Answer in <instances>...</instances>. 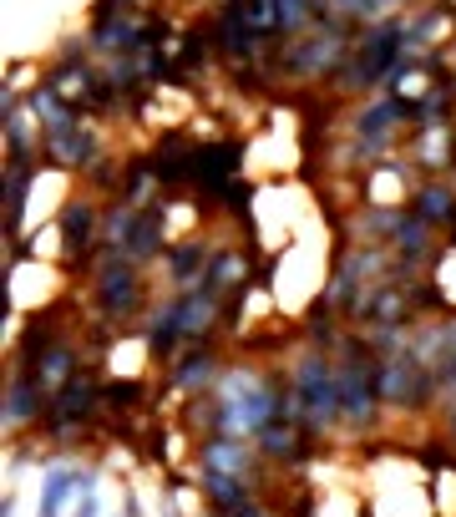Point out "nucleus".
<instances>
[{"label": "nucleus", "instance_id": "1", "mask_svg": "<svg viewBox=\"0 0 456 517\" xmlns=\"http://www.w3.org/2000/svg\"><path fill=\"white\" fill-rule=\"evenodd\" d=\"M92 320H107L117 335H142V315L152 310V284H147V264L127 259V254H112V249H97L92 259Z\"/></svg>", "mask_w": 456, "mask_h": 517}, {"label": "nucleus", "instance_id": "2", "mask_svg": "<svg viewBox=\"0 0 456 517\" xmlns=\"http://www.w3.org/2000/svg\"><path fill=\"white\" fill-rule=\"evenodd\" d=\"M355 26H345V21H325V26H315V31H304L299 41H289V46H279L274 56H269V71H274V82H310V87H330V77L350 61V51H355Z\"/></svg>", "mask_w": 456, "mask_h": 517}, {"label": "nucleus", "instance_id": "3", "mask_svg": "<svg viewBox=\"0 0 456 517\" xmlns=\"http://www.w3.org/2000/svg\"><path fill=\"white\" fill-rule=\"evenodd\" d=\"M289 386H294V421L315 436L340 431V371L335 355L320 345H299L289 360Z\"/></svg>", "mask_w": 456, "mask_h": 517}, {"label": "nucleus", "instance_id": "4", "mask_svg": "<svg viewBox=\"0 0 456 517\" xmlns=\"http://www.w3.org/2000/svg\"><path fill=\"white\" fill-rule=\"evenodd\" d=\"M380 401H386L391 416L401 421H426L436 416V376L431 365H421L411 350H396V355H380Z\"/></svg>", "mask_w": 456, "mask_h": 517}, {"label": "nucleus", "instance_id": "5", "mask_svg": "<svg viewBox=\"0 0 456 517\" xmlns=\"http://www.w3.org/2000/svg\"><path fill=\"white\" fill-rule=\"evenodd\" d=\"M102 213H107V203H97L92 193H76V198L61 203V213H56V244H61L66 269H92V259L102 249Z\"/></svg>", "mask_w": 456, "mask_h": 517}, {"label": "nucleus", "instance_id": "6", "mask_svg": "<svg viewBox=\"0 0 456 517\" xmlns=\"http://www.w3.org/2000/svg\"><path fill=\"white\" fill-rule=\"evenodd\" d=\"M188 447H193V462H198V472H228V477H249V482H259V487L269 492V472H274V467L259 457V447H254V441L213 431V436H198V441H188Z\"/></svg>", "mask_w": 456, "mask_h": 517}, {"label": "nucleus", "instance_id": "7", "mask_svg": "<svg viewBox=\"0 0 456 517\" xmlns=\"http://www.w3.org/2000/svg\"><path fill=\"white\" fill-rule=\"evenodd\" d=\"M51 416V391L26 371V365H6V396H0V426L11 436L41 431V421Z\"/></svg>", "mask_w": 456, "mask_h": 517}, {"label": "nucleus", "instance_id": "8", "mask_svg": "<svg viewBox=\"0 0 456 517\" xmlns=\"http://www.w3.org/2000/svg\"><path fill=\"white\" fill-rule=\"evenodd\" d=\"M345 127H350V137L365 147L370 158H386V153H391V142L406 132V117H401V102H396L391 92H380V97L350 102Z\"/></svg>", "mask_w": 456, "mask_h": 517}, {"label": "nucleus", "instance_id": "9", "mask_svg": "<svg viewBox=\"0 0 456 517\" xmlns=\"http://www.w3.org/2000/svg\"><path fill=\"white\" fill-rule=\"evenodd\" d=\"M254 447L269 467L279 472H299V467H310L315 457H325V436L315 431H304L299 421H269L259 436H254Z\"/></svg>", "mask_w": 456, "mask_h": 517}, {"label": "nucleus", "instance_id": "10", "mask_svg": "<svg viewBox=\"0 0 456 517\" xmlns=\"http://www.w3.org/2000/svg\"><path fill=\"white\" fill-rule=\"evenodd\" d=\"M41 158L56 168V173H76V178H87L102 158H107V142L92 122L82 127H66V132H46L41 137Z\"/></svg>", "mask_w": 456, "mask_h": 517}, {"label": "nucleus", "instance_id": "11", "mask_svg": "<svg viewBox=\"0 0 456 517\" xmlns=\"http://www.w3.org/2000/svg\"><path fill=\"white\" fill-rule=\"evenodd\" d=\"M87 492H102V472H97V467H87V462H76V457H66V462L46 467L36 517H71L76 497H87Z\"/></svg>", "mask_w": 456, "mask_h": 517}, {"label": "nucleus", "instance_id": "12", "mask_svg": "<svg viewBox=\"0 0 456 517\" xmlns=\"http://www.w3.org/2000/svg\"><path fill=\"white\" fill-rule=\"evenodd\" d=\"M223 371H228V360H223L218 340L188 345V350L168 365V396H178V401H183V396H208V391H218Z\"/></svg>", "mask_w": 456, "mask_h": 517}, {"label": "nucleus", "instance_id": "13", "mask_svg": "<svg viewBox=\"0 0 456 517\" xmlns=\"http://www.w3.org/2000/svg\"><path fill=\"white\" fill-rule=\"evenodd\" d=\"M193 147H198V137L188 127H163L147 142V158H152V173H158L163 193H193Z\"/></svg>", "mask_w": 456, "mask_h": 517}, {"label": "nucleus", "instance_id": "14", "mask_svg": "<svg viewBox=\"0 0 456 517\" xmlns=\"http://www.w3.org/2000/svg\"><path fill=\"white\" fill-rule=\"evenodd\" d=\"M259 284V259L254 249H239V244H218L208 274H203V289H213L218 300H244V294Z\"/></svg>", "mask_w": 456, "mask_h": 517}, {"label": "nucleus", "instance_id": "15", "mask_svg": "<svg viewBox=\"0 0 456 517\" xmlns=\"http://www.w3.org/2000/svg\"><path fill=\"white\" fill-rule=\"evenodd\" d=\"M213 239L208 234H188V239H173L168 249H163V279H168V289L173 294H183V289H198L203 284V274H208V264H213Z\"/></svg>", "mask_w": 456, "mask_h": 517}, {"label": "nucleus", "instance_id": "16", "mask_svg": "<svg viewBox=\"0 0 456 517\" xmlns=\"http://www.w3.org/2000/svg\"><path fill=\"white\" fill-rule=\"evenodd\" d=\"M82 365H92V360H87V345L76 340V335H61L56 345H46V350H41L31 365H26V371H31V376H36L46 391H61V386L76 376V371H82Z\"/></svg>", "mask_w": 456, "mask_h": 517}, {"label": "nucleus", "instance_id": "17", "mask_svg": "<svg viewBox=\"0 0 456 517\" xmlns=\"http://www.w3.org/2000/svg\"><path fill=\"white\" fill-rule=\"evenodd\" d=\"M406 208H411L416 218H426L436 234H451V229H456V183H451V178H421Z\"/></svg>", "mask_w": 456, "mask_h": 517}, {"label": "nucleus", "instance_id": "18", "mask_svg": "<svg viewBox=\"0 0 456 517\" xmlns=\"http://www.w3.org/2000/svg\"><path fill=\"white\" fill-rule=\"evenodd\" d=\"M441 239H446V234H436V229L426 224V218H416V213L406 208L401 234L391 239V254H396V264H401V269H421V264H436Z\"/></svg>", "mask_w": 456, "mask_h": 517}, {"label": "nucleus", "instance_id": "19", "mask_svg": "<svg viewBox=\"0 0 456 517\" xmlns=\"http://www.w3.org/2000/svg\"><path fill=\"white\" fill-rule=\"evenodd\" d=\"M254 497H264V487L249 482V477L198 472V502H203L208 512H234V507H244V502H254Z\"/></svg>", "mask_w": 456, "mask_h": 517}, {"label": "nucleus", "instance_id": "20", "mask_svg": "<svg viewBox=\"0 0 456 517\" xmlns=\"http://www.w3.org/2000/svg\"><path fill=\"white\" fill-rule=\"evenodd\" d=\"M152 381L147 376H107V386H102V401H107V416H117V421H127V416H137V411H147L152 406Z\"/></svg>", "mask_w": 456, "mask_h": 517}, {"label": "nucleus", "instance_id": "21", "mask_svg": "<svg viewBox=\"0 0 456 517\" xmlns=\"http://www.w3.org/2000/svg\"><path fill=\"white\" fill-rule=\"evenodd\" d=\"M158 198H163V183H158V173H152V158H147V153L127 158V168H122V188H117V203H127V208H152Z\"/></svg>", "mask_w": 456, "mask_h": 517}, {"label": "nucleus", "instance_id": "22", "mask_svg": "<svg viewBox=\"0 0 456 517\" xmlns=\"http://www.w3.org/2000/svg\"><path fill=\"white\" fill-rule=\"evenodd\" d=\"M335 16L355 31L375 26V21H391V16H406L401 0H335Z\"/></svg>", "mask_w": 456, "mask_h": 517}, {"label": "nucleus", "instance_id": "23", "mask_svg": "<svg viewBox=\"0 0 456 517\" xmlns=\"http://www.w3.org/2000/svg\"><path fill=\"white\" fill-rule=\"evenodd\" d=\"M279 512L284 517H320V492L315 487H294L279 497Z\"/></svg>", "mask_w": 456, "mask_h": 517}, {"label": "nucleus", "instance_id": "24", "mask_svg": "<svg viewBox=\"0 0 456 517\" xmlns=\"http://www.w3.org/2000/svg\"><path fill=\"white\" fill-rule=\"evenodd\" d=\"M203 517H284V512H279V502L264 492V497H254V502H244V507H234V512H208V507H203Z\"/></svg>", "mask_w": 456, "mask_h": 517}, {"label": "nucleus", "instance_id": "25", "mask_svg": "<svg viewBox=\"0 0 456 517\" xmlns=\"http://www.w3.org/2000/svg\"><path fill=\"white\" fill-rule=\"evenodd\" d=\"M71 517H107V512H102V492H87V497H76Z\"/></svg>", "mask_w": 456, "mask_h": 517}, {"label": "nucleus", "instance_id": "26", "mask_svg": "<svg viewBox=\"0 0 456 517\" xmlns=\"http://www.w3.org/2000/svg\"><path fill=\"white\" fill-rule=\"evenodd\" d=\"M122 517H147V502H142V492H137V487H127V492H122Z\"/></svg>", "mask_w": 456, "mask_h": 517}, {"label": "nucleus", "instance_id": "27", "mask_svg": "<svg viewBox=\"0 0 456 517\" xmlns=\"http://www.w3.org/2000/svg\"><path fill=\"white\" fill-rule=\"evenodd\" d=\"M436 421H441V436H446L451 447H456V406H446V411H441Z\"/></svg>", "mask_w": 456, "mask_h": 517}, {"label": "nucleus", "instance_id": "28", "mask_svg": "<svg viewBox=\"0 0 456 517\" xmlns=\"http://www.w3.org/2000/svg\"><path fill=\"white\" fill-rule=\"evenodd\" d=\"M0 517H16V487L0 492Z\"/></svg>", "mask_w": 456, "mask_h": 517}, {"label": "nucleus", "instance_id": "29", "mask_svg": "<svg viewBox=\"0 0 456 517\" xmlns=\"http://www.w3.org/2000/svg\"><path fill=\"white\" fill-rule=\"evenodd\" d=\"M158 517H188V512H183V502H163V512H158Z\"/></svg>", "mask_w": 456, "mask_h": 517}, {"label": "nucleus", "instance_id": "30", "mask_svg": "<svg viewBox=\"0 0 456 517\" xmlns=\"http://www.w3.org/2000/svg\"><path fill=\"white\" fill-rule=\"evenodd\" d=\"M117 6H122V11H142V6H147V0H117Z\"/></svg>", "mask_w": 456, "mask_h": 517}, {"label": "nucleus", "instance_id": "31", "mask_svg": "<svg viewBox=\"0 0 456 517\" xmlns=\"http://www.w3.org/2000/svg\"><path fill=\"white\" fill-rule=\"evenodd\" d=\"M401 6H406V11H416V6H426V0H401Z\"/></svg>", "mask_w": 456, "mask_h": 517}, {"label": "nucleus", "instance_id": "32", "mask_svg": "<svg viewBox=\"0 0 456 517\" xmlns=\"http://www.w3.org/2000/svg\"><path fill=\"white\" fill-rule=\"evenodd\" d=\"M446 249H456V229H451V234H446Z\"/></svg>", "mask_w": 456, "mask_h": 517}, {"label": "nucleus", "instance_id": "33", "mask_svg": "<svg viewBox=\"0 0 456 517\" xmlns=\"http://www.w3.org/2000/svg\"><path fill=\"white\" fill-rule=\"evenodd\" d=\"M117 517H122V512H117Z\"/></svg>", "mask_w": 456, "mask_h": 517}]
</instances>
